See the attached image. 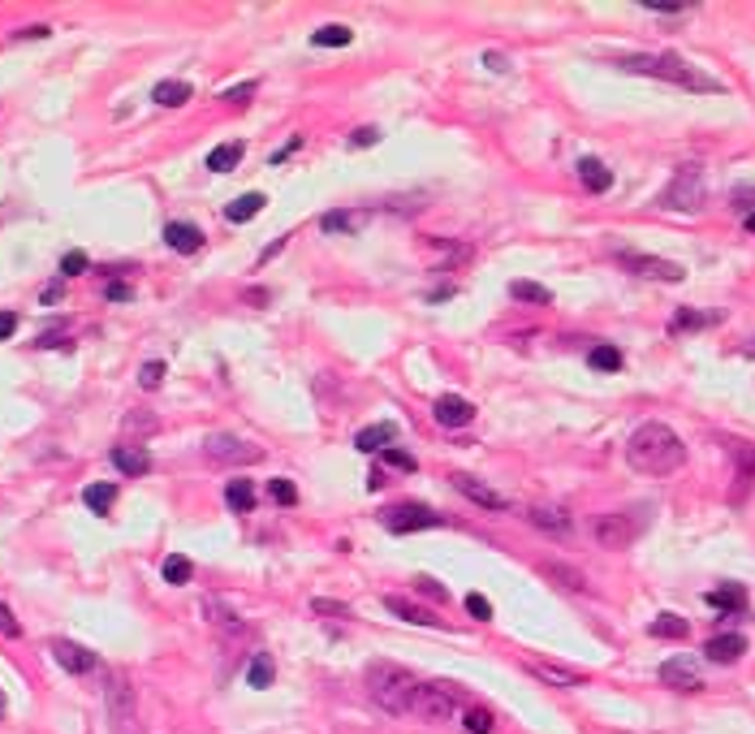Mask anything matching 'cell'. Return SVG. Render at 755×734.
<instances>
[{"mask_svg": "<svg viewBox=\"0 0 755 734\" xmlns=\"http://www.w3.org/2000/svg\"><path fill=\"white\" fill-rule=\"evenodd\" d=\"M160 380H165V363H160V359L143 363V371H138V385H143V389H160Z\"/></svg>", "mask_w": 755, "mask_h": 734, "instance_id": "obj_40", "label": "cell"}, {"mask_svg": "<svg viewBox=\"0 0 755 734\" xmlns=\"http://www.w3.org/2000/svg\"><path fill=\"white\" fill-rule=\"evenodd\" d=\"M268 493H272V501H281V505H294V501H298V488L290 484V480H272V484H268Z\"/></svg>", "mask_w": 755, "mask_h": 734, "instance_id": "obj_42", "label": "cell"}, {"mask_svg": "<svg viewBox=\"0 0 755 734\" xmlns=\"http://www.w3.org/2000/svg\"><path fill=\"white\" fill-rule=\"evenodd\" d=\"M648 635H657V639H687L690 635V622L682 613H660L657 622L648 627Z\"/></svg>", "mask_w": 755, "mask_h": 734, "instance_id": "obj_29", "label": "cell"}, {"mask_svg": "<svg viewBox=\"0 0 755 734\" xmlns=\"http://www.w3.org/2000/svg\"><path fill=\"white\" fill-rule=\"evenodd\" d=\"M380 143V130L376 126H362V130L350 134V147H376Z\"/></svg>", "mask_w": 755, "mask_h": 734, "instance_id": "obj_47", "label": "cell"}, {"mask_svg": "<svg viewBox=\"0 0 755 734\" xmlns=\"http://www.w3.org/2000/svg\"><path fill=\"white\" fill-rule=\"evenodd\" d=\"M454 488H458L462 497H471L475 505H484V510H510V501L501 497V493H493L488 484H479L475 475H454Z\"/></svg>", "mask_w": 755, "mask_h": 734, "instance_id": "obj_16", "label": "cell"}, {"mask_svg": "<svg viewBox=\"0 0 755 734\" xmlns=\"http://www.w3.org/2000/svg\"><path fill=\"white\" fill-rule=\"evenodd\" d=\"M203 613H207V622H212V627H221L225 635H242V631H246V627L237 622V613H233V609H225L216 597H207V601H203Z\"/></svg>", "mask_w": 755, "mask_h": 734, "instance_id": "obj_25", "label": "cell"}, {"mask_svg": "<svg viewBox=\"0 0 755 734\" xmlns=\"http://www.w3.org/2000/svg\"><path fill=\"white\" fill-rule=\"evenodd\" d=\"M320 230H324V234H359V230H362V212H350V207L324 212Z\"/></svg>", "mask_w": 755, "mask_h": 734, "instance_id": "obj_24", "label": "cell"}, {"mask_svg": "<svg viewBox=\"0 0 755 734\" xmlns=\"http://www.w3.org/2000/svg\"><path fill=\"white\" fill-rule=\"evenodd\" d=\"M643 532V519H634V514H626V510H613V514H600L595 523H591V535H595V544H604V549H626L634 535Z\"/></svg>", "mask_w": 755, "mask_h": 734, "instance_id": "obj_7", "label": "cell"}, {"mask_svg": "<svg viewBox=\"0 0 755 734\" xmlns=\"http://www.w3.org/2000/svg\"><path fill=\"white\" fill-rule=\"evenodd\" d=\"M385 609H389V613H397L401 622H419V627H436V618H432L427 609H419V605H410L406 597H385Z\"/></svg>", "mask_w": 755, "mask_h": 734, "instance_id": "obj_27", "label": "cell"}, {"mask_svg": "<svg viewBox=\"0 0 755 734\" xmlns=\"http://www.w3.org/2000/svg\"><path fill=\"white\" fill-rule=\"evenodd\" d=\"M462 704H466L462 687H454V683H432V687H419V691H415L410 713H415L419 722L440 726V722H454V713H458Z\"/></svg>", "mask_w": 755, "mask_h": 734, "instance_id": "obj_4", "label": "cell"}, {"mask_svg": "<svg viewBox=\"0 0 755 734\" xmlns=\"http://www.w3.org/2000/svg\"><path fill=\"white\" fill-rule=\"evenodd\" d=\"M393 441H397L393 424H371V428H362V433L354 436V449H359V454H380V449H393Z\"/></svg>", "mask_w": 755, "mask_h": 734, "instance_id": "obj_19", "label": "cell"}, {"mask_svg": "<svg viewBox=\"0 0 755 734\" xmlns=\"http://www.w3.org/2000/svg\"><path fill=\"white\" fill-rule=\"evenodd\" d=\"M626 463L643 475H673L687 463V445L669 424H639L626 441Z\"/></svg>", "mask_w": 755, "mask_h": 734, "instance_id": "obj_1", "label": "cell"}, {"mask_svg": "<svg viewBox=\"0 0 755 734\" xmlns=\"http://www.w3.org/2000/svg\"><path fill=\"white\" fill-rule=\"evenodd\" d=\"M82 501H87V510L108 514L113 501H117V484H87V488H82Z\"/></svg>", "mask_w": 755, "mask_h": 734, "instance_id": "obj_32", "label": "cell"}, {"mask_svg": "<svg viewBox=\"0 0 755 734\" xmlns=\"http://www.w3.org/2000/svg\"><path fill=\"white\" fill-rule=\"evenodd\" d=\"M708 324H712V316H704V311H695V307L673 311V320H669L673 333H695V329H708Z\"/></svg>", "mask_w": 755, "mask_h": 734, "instance_id": "obj_34", "label": "cell"}, {"mask_svg": "<svg viewBox=\"0 0 755 734\" xmlns=\"http://www.w3.org/2000/svg\"><path fill=\"white\" fill-rule=\"evenodd\" d=\"M415 588H419L424 597H432V601H449V592H445V588H440L432 574H419V579H415Z\"/></svg>", "mask_w": 755, "mask_h": 734, "instance_id": "obj_45", "label": "cell"}, {"mask_svg": "<svg viewBox=\"0 0 755 734\" xmlns=\"http://www.w3.org/2000/svg\"><path fill=\"white\" fill-rule=\"evenodd\" d=\"M704 203V173L699 165H682L673 173V182L665 186L660 195V207H673V212H695Z\"/></svg>", "mask_w": 755, "mask_h": 734, "instance_id": "obj_5", "label": "cell"}, {"mask_svg": "<svg viewBox=\"0 0 755 734\" xmlns=\"http://www.w3.org/2000/svg\"><path fill=\"white\" fill-rule=\"evenodd\" d=\"M466 613H471V618H479V622H488V618H493V605H488V597L471 592V597H466Z\"/></svg>", "mask_w": 755, "mask_h": 734, "instance_id": "obj_44", "label": "cell"}, {"mask_svg": "<svg viewBox=\"0 0 755 734\" xmlns=\"http://www.w3.org/2000/svg\"><path fill=\"white\" fill-rule=\"evenodd\" d=\"M311 613H324V618H354L350 605H337V601H311Z\"/></svg>", "mask_w": 755, "mask_h": 734, "instance_id": "obj_43", "label": "cell"}, {"mask_svg": "<svg viewBox=\"0 0 755 734\" xmlns=\"http://www.w3.org/2000/svg\"><path fill=\"white\" fill-rule=\"evenodd\" d=\"M462 726L471 734H493V726H496V717L488 713V708H466V717H462Z\"/></svg>", "mask_w": 755, "mask_h": 734, "instance_id": "obj_39", "label": "cell"}, {"mask_svg": "<svg viewBox=\"0 0 755 734\" xmlns=\"http://www.w3.org/2000/svg\"><path fill=\"white\" fill-rule=\"evenodd\" d=\"M87 264H91V260H87V251H69L66 260H61V281H66V277H82Z\"/></svg>", "mask_w": 755, "mask_h": 734, "instance_id": "obj_41", "label": "cell"}, {"mask_svg": "<svg viewBox=\"0 0 755 734\" xmlns=\"http://www.w3.org/2000/svg\"><path fill=\"white\" fill-rule=\"evenodd\" d=\"M251 96H255V82H242V87H233V91L225 96V100H230V104H246Z\"/></svg>", "mask_w": 755, "mask_h": 734, "instance_id": "obj_52", "label": "cell"}, {"mask_svg": "<svg viewBox=\"0 0 755 734\" xmlns=\"http://www.w3.org/2000/svg\"><path fill=\"white\" fill-rule=\"evenodd\" d=\"M0 635L4 639H22V627H18V618H13L9 605H0Z\"/></svg>", "mask_w": 755, "mask_h": 734, "instance_id": "obj_46", "label": "cell"}, {"mask_svg": "<svg viewBox=\"0 0 755 734\" xmlns=\"http://www.w3.org/2000/svg\"><path fill=\"white\" fill-rule=\"evenodd\" d=\"M362 687H367V700L376 704L380 713L401 717V713H410V704H415L419 678H415L410 669L393 666V661H371L367 674H362Z\"/></svg>", "mask_w": 755, "mask_h": 734, "instance_id": "obj_2", "label": "cell"}, {"mask_svg": "<svg viewBox=\"0 0 755 734\" xmlns=\"http://www.w3.org/2000/svg\"><path fill=\"white\" fill-rule=\"evenodd\" d=\"M591 367H595V371H622V350H618V346H591Z\"/></svg>", "mask_w": 755, "mask_h": 734, "instance_id": "obj_36", "label": "cell"}, {"mask_svg": "<svg viewBox=\"0 0 755 734\" xmlns=\"http://www.w3.org/2000/svg\"><path fill=\"white\" fill-rule=\"evenodd\" d=\"M52 657H57V666L69 669V674H91L99 666V657L91 648H82V644H74V639H57L52 644Z\"/></svg>", "mask_w": 755, "mask_h": 734, "instance_id": "obj_11", "label": "cell"}, {"mask_svg": "<svg viewBox=\"0 0 755 734\" xmlns=\"http://www.w3.org/2000/svg\"><path fill=\"white\" fill-rule=\"evenodd\" d=\"M195 96V87L191 82H182V78H168V82H156V91H152V100L160 104V108H182V104Z\"/></svg>", "mask_w": 755, "mask_h": 734, "instance_id": "obj_21", "label": "cell"}, {"mask_svg": "<svg viewBox=\"0 0 755 734\" xmlns=\"http://www.w3.org/2000/svg\"><path fill=\"white\" fill-rule=\"evenodd\" d=\"M510 294H514L518 302H535V307H549V302H553V294H549L540 281H514Z\"/></svg>", "mask_w": 755, "mask_h": 734, "instance_id": "obj_35", "label": "cell"}, {"mask_svg": "<svg viewBox=\"0 0 755 734\" xmlns=\"http://www.w3.org/2000/svg\"><path fill=\"white\" fill-rule=\"evenodd\" d=\"M579 182L588 186L591 195H604V191L613 186V173L600 165V160H591V156H588V160H579Z\"/></svg>", "mask_w": 755, "mask_h": 734, "instance_id": "obj_23", "label": "cell"}, {"mask_svg": "<svg viewBox=\"0 0 755 734\" xmlns=\"http://www.w3.org/2000/svg\"><path fill=\"white\" fill-rule=\"evenodd\" d=\"M354 39V31L350 27H341V22H329V27H320V31L311 35V43L315 48H346Z\"/></svg>", "mask_w": 755, "mask_h": 734, "instance_id": "obj_33", "label": "cell"}, {"mask_svg": "<svg viewBox=\"0 0 755 734\" xmlns=\"http://www.w3.org/2000/svg\"><path fill=\"white\" fill-rule=\"evenodd\" d=\"M743 652H747V639H743V635H734V631H729V635H712V639L704 644V657H708L712 666H734Z\"/></svg>", "mask_w": 755, "mask_h": 734, "instance_id": "obj_15", "label": "cell"}, {"mask_svg": "<svg viewBox=\"0 0 755 734\" xmlns=\"http://www.w3.org/2000/svg\"><path fill=\"white\" fill-rule=\"evenodd\" d=\"M225 505H230L233 514H246V510L255 505V488H251V480H230V488H225Z\"/></svg>", "mask_w": 755, "mask_h": 734, "instance_id": "obj_31", "label": "cell"}, {"mask_svg": "<svg viewBox=\"0 0 755 734\" xmlns=\"http://www.w3.org/2000/svg\"><path fill=\"white\" fill-rule=\"evenodd\" d=\"M526 523H531L535 532L553 535V540H565V535L574 532V519H570L561 505H531V510H526Z\"/></svg>", "mask_w": 755, "mask_h": 734, "instance_id": "obj_10", "label": "cell"}, {"mask_svg": "<svg viewBox=\"0 0 755 734\" xmlns=\"http://www.w3.org/2000/svg\"><path fill=\"white\" fill-rule=\"evenodd\" d=\"M160 574H165V583H191V574H195V566H191V558L173 553V558H165V566H160Z\"/></svg>", "mask_w": 755, "mask_h": 734, "instance_id": "obj_38", "label": "cell"}, {"mask_svg": "<svg viewBox=\"0 0 755 734\" xmlns=\"http://www.w3.org/2000/svg\"><path fill=\"white\" fill-rule=\"evenodd\" d=\"M0 713H4V691H0Z\"/></svg>", "mask_w": 755, "mask_h": 734, "instance_id": "obj_57", "label": "cell"}, {"mask_svg": "<svg viewBox=\"0 0 755 734\" xmlns=\"http://www.w3.org/2000/svg\"><path fill=\"white\" fill-rule=\"evenodd\" d=\"M385 463L397 467V471H415V467H419V463H415L410 454H401V449H385Z\"/></svg>", "mask_w": 755, "mask_h": 734, "instance_id": "obj_49", "label": "cell"}, {"mask_svg": "<svg viewBox=\"0 0 755 734\" xmlns=\"http://www.w3.org/2000/svg\"><path fill=\"white\" fill-rule=\"evenodd\" d=\"M708 605L721 609V613H743L747 609V588L743 583H725L717 592H708Z\"/></svg>", "mask_w": 755, "mask_h": 734, "instance_id": "obj_22", "label": "cell"}, {"mask_svg": "<svg viewBox=\"0 0 755 734\" xmlns=\"http://www.w3.org/2000/svg\"><path fill=\"white\" fill-rule=\"evenodd\" d=\"M272 678H276L272 657H268V652H255V657H251V666H246V687L263 691V687H272Z\"/></svg>", "mask_w": 755, "mask_h": 734, "instance_id": "obj_28", "label": "cell"}, {"mask_svg": "<svg viewBox=\"0 0 755 734\" xmlns=\"http://www.w3.org/2000/svg\"><path fill=\"white\" fill-rule=\"evenodd\" d=\"M432 415H436V424H440V428H466V424L475 419V406H471L466 398H454V394H445V398H436Z\"/></svg>", "mask_w": 755, "mask_h": 734, "instance_id": "obj_13", "label": "cell"}, {"mask_svg": "<svg viewBox=\"0 0 755 734\" xmlns=\"http://www.w3.org/2000/svg\"><path fill=\"white\" fill-rule=\"evenodd\" d=\"M13 333H18V316L13 311H0V341H9Z\"/></svg>", "mask_w": 755, "mask_h": 734, "instance_id": "obj_51", "label": "cell"}, {"mask_svg": "<svg viewBox=\"0 0 755 734\" xmlns=\"http://www.w3.org/2000/svg\"><path fill=\"white\" fill-rule=\"evenodd\" d=\"M242 152H246L242 143H221V147L207 152V168H212V173H230V168H237Z\"/></svg>", "mask_w": 755, "mask_h": 734, "instance_id": "obj_30", "label": "cell"}, {"mask_svg": "<svg viewBox=\"0 0 755 734\" xmlns=\"http://www.w3.org/2000/svg\"><path fill=\"white\" fill-rule=\"evenodd\" d=\"M61 290H66V281H52V285L43 290V302H57L61 299Z\"/></svg>", "mask_w": 755, "mask_h": 734, "instance_id": "obj_54", "label": "cell"}, {"mask_svg": "<svg viewBox=\"0 0 755 734\" xmlns=\"http://www.w3.org/2000/svg\"><path fill=\"white\" fill-rule=\"evenodd\" d=\"M747 355H755V341H751V346H747Z\"/></svg>", "mask_w": 755, "mask_h": 734, "instance_id": "obj_58", "label": "cell"}, {"mask_svg": "<svg viewBox=\"0 0 755 734\" xmlns=\"http://www.w3.org/2000/svg\"><path fill=\"white\" fill-rule=\"evenodd\" d=\"M734 207H738V212H751V207H755V186H738V191H734Z\"/></svg>", "mask_w": 755, "mask_h": 734, "instance_id": "obj_50", "label": "cell"}, {"mask_svg": "<svg viewBox=\"0 0 755 734\" xmlns=\"http://www.w3.org/2000/svg\"><path fill=\"white\" fill-rule=\"evenodd\" d=\"M203 454H207L212 463H225V467H246V463H260L263 458L260 445H251V441L230 436V433L207 436V441H203Z\"/></svg>", "mask_w": 755, "mask_h": 734, "instance_id": "obj_6", "label": "cell"}, {"mask_svg": "<svg viewBox=\"0 0 755 734\" xmlns=\"http://www.w3.org/2000/svg\"><path fill=\"white\" fill-rule=\"evenodd\" d=\"M618 264L626 272H634V277H648V281H669V285H678L682 277H687V268L673 264V260H657V255H618Z\"/></svg>", "mask_w": 755, "mask_h": 734, "instance_id": "obj_8", "label": "cell"}, {"mask_svg": "<svg viewBox=\"0 0 755 734\" xmlns=\"http://www.w3.org/2000/svg\"><path fill=\"white\" fill-rule=\"evenodd\" d=\"M531 669H535L544 683H553V687H579V683H583V674H574V669H561V666H544V661H540V666H531Z\"/></svg>", "mask_w": 755, "mask_h": 734, "instance_id": "obj_37", "label": "cell"}, {"mask_svg": "<svg viewBox=\"0 0 755 734\" xmlns=\"http://www.w3.org/2000/svg\"><path fill=\"white\" fill-rule=\"evenodd\" d=\"M165 242L173 251H182V255H195L203 246V230L191 225V221H173V225H165Z\"/></svg>", "mask_w": 755, "mask_h": 734, "instance_id": "obj_17", "label": "cell"}, {"mask_svg": "<svg viewBox=\"0 0 755 734\" xmlns=\"http://www.w3.org/2000/svg\"><path fill=\"white\" fill-rule=\"evenodd\" d=\"M747 234H755V212H751V216H747Z\"/></svg>", "mask_w": 755, "mask_h": 734, "instance_id": "obj_56", "label": "cell"}, {"mask_svg": "<svg viewBox=\"0 0 755 734\" xmlns=\"http://www.w3.org/2000/svg\"><path fill=\"white\" fill-rule=\"evenodd\" d=\"M104 299L108 302H130L134 299V290L126 285V281H108V290H104Z\"/></svg>", "mask_w": 755, "mask_h": 734, "instance_id": "obj_48", "label": "cell"}, {"mask_svg": "<svg viewBox=\"0 0 755 734\" xmlns=\"http://www.w3.org/2000/svg\"><path fill=\"white\" fill-rule=\"evenodd\" d=\"M113 467L121 471V475H147L152 471V454L143 445H117L113 449Z\"/></svg>", "mask_w": 755, "mask_h": 734, "instance_id": "obj_18", "label": "cell"}, {"mask_svg": "<svg viewBox=\"0 0 755 734\" xmlns=\"http://www.w3.org/2000/svg\"><path fill=\"white\" fill-rule=\"evenodd\" d=\"M660 683H665V687H673V691H699V687H704V678H699L695 661H687V657L665 661V666H660Z\"/></svg>", "mask_w": 755, "mask_h": 734, "instance_id": "obj_12", "label": "cell"}, {"mask_svg": "<svg viewBox=\"0 0 755 734\" xmlns=\"http://www.w3.org/2000/svg\"><path fill=\"white\" fill-rule=\"evenodd\" d=\"M385 527L397 535L406 532H424V527H445V514H436V510H427V505H397L385 514Z\"/></svg>", "mask_w": 755, "mask_h": 734, "instance_id": "obj_9", "label": "cell"}, {"mask_svg": "<svg viewBox=\"0 0 755 734\" xmlns=\"http://www.w3.org/2000/svg\"><path fill=\"white\" fill-rule=\"evenodd\" d=\"M48 35H52V27H22L13 39H48Z\"/></svg>", "mask_w": 755, "mask_h": 734, "instance_id": "obj_53", "label": "cell"}, {"mask_svg": "<svg viewBox=\"0 0 755 734\" xmlns=\"http://www.w3.org/2000/svg\"><path fill=\"white\" fill-rule=\"evenodd\" d=\"M729 454H734V463H738V475H734V480H738V484H734V501H743L755 484V445L751 441H734Z\"/></svg>", "mask_w": 755, "mask_h": 734, "instance_id": "obj_14", "label": "cell"}, {"mask_svg": "<svg viewBox=\"0 0 755 734\" xmlns=\"http://www.w3.org/2000/svg\"><path fill=\"white\" fill-rule=\"evenodd\" d=\"M618 66L626 74H648V78H660V82H673V87H682V91H704V96H721L725 87L717 78H708L704 69L687 66L682 57H673V52H660V57H622Z\"/></svg>", "mask_w": 755, "mask_h": 734, "instance_id": "obj_3", "label": "cell"}, {"mask_svg": "<svg viewBox=\"0 0 755 734\" xmlns=\"http://www.w3.org/2000/svg\"><path fill=\"white\" fill-rule=\"evenodd\" d=\"M263 195L260 191H255V195H242V199H233L230 207H225V221H233V225H246V221H255V216H260L263 212Z\"/></svg>", "mask_w": 755, "mask_h": 734, "instance_id": "obj_26", "label": "cell"}, {"mask_svg": "<svg viewBox=\"0 0 755 734\" xmlns=\"http://www.w3.org/2000/svg\"><path fill=\"white\" fill-rule=\"evenodd\" d=\"M540 574H544V579H553V583H557V588H565V592H583V588H588L583 570L565 566V562H540Z\"/></svg>", "mask_w": 755, "mask_h": 734, "instance_id": "obj_20", "label": "cell"}, {"mask_svg": "<svg viewBox=\"0 0 755 734\" xmlns=\"http://www.w3.org/2000/svg\"><path fill=\"white\" fill-rule=\"evenodd\" d=\"M126 428H156V424H152V419H138V415H130V419H126Z\"/></svg>", "mask_w": 755, "mask_h": 734, "instance_id": "obj_55", "label": "cell"}]
</instances>
